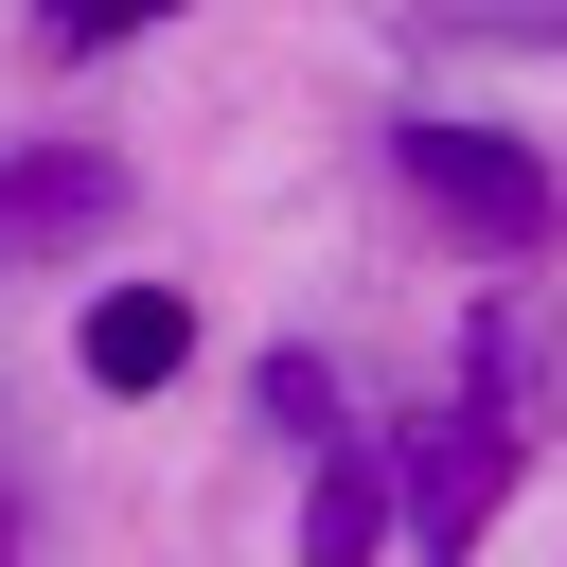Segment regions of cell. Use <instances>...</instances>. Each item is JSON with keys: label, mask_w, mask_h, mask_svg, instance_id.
I'll return each instance as SVG.
<instances>
[{"label": "cell", "mask_w": 567, "mask_h": 567, "mask_svg": "<svg viewBox=\"0 0 567 567\" xmlns=\"http://www.w3.org/2000/svg\"><path fill=\"white\" fill-rule=\"evenodd\" d=\"M106 213H124V177H106L89 142H53V159L0 177V248H71V230H106Z\"/></svg>", "instance_id": "obj_5"}, {"label": "cell", "mask_w": 567, "mask_h": 567, "mask_svg": "<svg viewBox=\"0 0 567 567\" xmlns=\"http://www.w3.org/2000/svg\"><path fill=\"white\" fill-rule=\"evenodd\" d=\"M390 159H408V195H425L478 266H532V248H549V159H532L514 124H408Z\"/></svg>", "instance_id": "obj_2"}, {"label": "cell", "mask_w": 567, "mask_h": 567, "mask_svg": "<svg viewBox=\"0 0 567 567\" xmlns=\"http://www.w3.org/2000/svg\"><path fill=\"white\" fill-rule=\"evenodd\" d=\"M177 354H195V301L177 284H106L89 301V390H159Z\"/></svg>", "instance_id": "obj_4"}, {"label": "cell", "mask_w": 567, "mask_h": 567, "mask_svg": "<svg viewBox=\"0 0 567 567\" xmlns=\"http://www.w3.org/2000/svg\"><path fill=\"white\" fill-rule=\"evenodd\" d=\"M390 532H408V496H390V461L337 425V443H319V496H301V567H372Z\"/></svg>", "instance_id": "obj_3"}, {"label": "cell", "mask_w": 567, "mask_h": 567, "mask_svg": "<svg viewBox=\"0 0 567 567\" xmlns=\"http://www.w3.org/2000/svg\"><path fill=\"white\" fill-rule=\"evenodd\" d=\"M425 35H549L567 53V0H425Z\"/></svg>", "instance_id": "obj_7"}, {"label": "cell", "mask_w": 567, "mask_h": 567, "mask_svg": "<svg viewBox=\"0 0 567 567\" xmlns=\"http://www.w3.org/2000/svg\"><path fill=\"white\" fill-rule=\"evenodd\" d=\"M532 408H549V319H532V301H478L461 408H443V425H408V461H390V496H408V549H425V567H461V549L496 532V496H514V461H532Z\"/></svg>", "instance_id": "obj_1"}, {"label": "cell", "mask_w": 567, "mask_h": 567, "mask_svg": "<svg viewBox=\"0 0 567 567\" xmlns=\"http://www.w3.org/2000/svg\"><path fill=\"white\" fill-rule=\"evenodd\" d=\"M142 18H177V0H35L53 53H106V35H142Z\"/></svg>", "instance_id": "obj_6"}]
</instances>
